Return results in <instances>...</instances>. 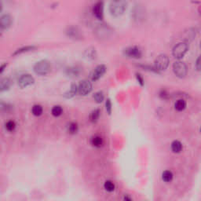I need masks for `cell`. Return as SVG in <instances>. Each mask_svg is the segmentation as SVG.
Segmentation results:
<instances>
[{"mask_svg": "<svg viewBox=\"0 0 201 201\" xmlns=\"http://www.w3.org/2000/svg\"><path fill=\"white\" fill-rule=\"evenodd\" d=\"M126 7L127 2L125 1H113L109 5V12L114 17H120L124 13Z\"/></svg>", "mask_w": 201, "mask_h": 201, "instance_id": "6da1fadb", "label": "cell"}, {"mask_svg": "<svg viewBox=\"0 0 201 201\" xmlns=\"http://www.w3.org/2000/svg\"><path fill=\"white\" fill-rule=\"evenodd\" d=\"M50 62L48 60H41L40 61L35 63L34 65V72L37 75H46L50 71Z\"/></svg>", "mask_w": 201, "mask_h": 201, "instance_id": "7a4b0ae2", "label": "cell"}, {"mask_svg": "<svg viewBox=\"0 0 201 201\" xmlns=\"http://www.w3.org/2000/svg\"><path fill=\"white\" fill-rule=\"evenodd\" d=\"M189 50V46L186 43H179L173 49V56L177 59H181L185 56Z\"/></svg>", "mask_w": 201, "mask_h": 201, "instance_id": "3957f363", "label": "cell"}, {"mask_svg": "<svg viewBox=\"0 0 201 201\" xmlns=\"http://www.w3.org/2000/svg\"><path fill=\"white\" fill-rule=\"evenodd\" d=\"M169 58L166 54H160L155 60V68L157 71H163L167 69L169 65Z\"/></svg>", "mask_w": 201, "mask_h": 201, "instance_id": "277c9868", "label": "cell"}, {"mask_svg": "<svg viewBox=\"0 0 201 201\" xmlns=\"http://www.w3.org/2000/svg\"><path fill=\"white\" fill-rule=\"evenodd\" d=\"M173 70L174 74L179 78H183L187 74V66L186 64L181 61H177L173 64Z\"/></svg>", "mask_w": 201, "mask_h": 201, "instance_id": "5b68a950", "label": "cell"}, {"mask_svg": "<svg viewBox=\"0 0 201 201\" xmlns=\"http://www.w3.org/2000/svg\"><path fill=\"white\" fill-rule=\"evenodd\" d=\"M92 88H93L92 83L89 80L84 79L79 83V86H78V92L80 95L86 96L91 92Z\"/></svg>", "mask_w": 201, "mask_h": 201, "instance_id": "8992f818", "label": "cell"}, {"mask_svg": "<svg viewBox=\"0 0 201 201\" xmlns=\"http://www.w3.org/2000/svg\"><path fill=\"white\" fill-rule=\"evenodd\" d=\"M65 33H66V35L68 37L75 40H82V37H83V34L81 32L80 29L78 27H76V26H70V27H69L66 29Z\"/></svg>", "mask_w": 201, "mask_h": 201, "instance_id": "52a82bcc", "label": "cell"}, {"mask_svg": "<svg viewBox=\"0 0 201 201\" xmlns=\"http://www.w3.org/2000/svg\"><path fill=\"white\" fill-rule=\"evenodd\" d=\"M35 82L33 76H31L29 74H25L22 75L18 79V86L21 88H26L28 86L32 85Z\"/></svg>", "mask_w": 201, "mask_h": 201, "instance_id": "ba28073f", "label": "cell"}, {"mask_svg": "<svg viewBox=\"0 0 201 201\" xmlns=\"http://www.w3.org/2000/svg\"><path fill=\"white\" fill-rule=\"evenodd\" d=\"M106 72V66L105 64H99L96 67L95 69H93V72H91V79L93 81H97L102 78L103 75Z\"/></svg>", "mask_w": 201, "mask_h": 201, "instance_id": "9c48e42d", "label": "cell"}, {"mask_svg": "<svg viewBox=\"0 0 201 201\" xmlns=\"http://www.w3.org/2000/svg\"><path fill=\"white\" fill-rule=\"evenodd\" d=\"M124 54L131 58H140L142 55L141 50L137 46H130L124 50Z\"/></svg>", "mask_w": 201, "mask_h": 201, "instance_id": "30bf717a", "label": "cell"}, {"mask_svg": "<svg viewBox=\"0 0 201 201\" xmlns=\"http://www.w3.org/2000/svg\"><path fill=\"white\" fill-rule=\"evenodd\" d=\"M13 19L10 14L2 15L0 18V27L2 30H6L12 25Z\"/></svg>", "mask_w": 201, "mask_h": 201, "instance_id": "8fae6325", "label": "cell"}, {"mask_svg": "<svg viewBox=\"0 0 201 201\" xmlns=\"http://www.w3.org/2000/svg\"><path fill=\"white\" fill-rule=\"evenodd\" d=\"M93 13L99 20L103 19L104 15V3L103 2H97L93 7Z\"/></svg>", "mask_w": 201, "mask_h": 201, "instance_id": "7c38bea8", "label": "cell"}, {"mask_svg": "<svg viewBox=\"0 0 201 201\" xmlns=\"http://www.w3.org/2000/svg\"><path fill=\"white\" fill-rule=\"evenodd\" d=\"M83 56L87 60H94L97 57V52H96L95 48L88 47L87 49H86L84 53H83Z\"/></svg>", "mask_w": 201, "mask_h": 201, "instance_id": "4fadbf2b", "label": "cell"}, {"mask_svg": "<svg viewBox=\"0 0 201 201\" xmlns=\"http://www.w3.org/2000/svg\"><path fill=\"white\" fill-rule=\"evenodd\" d=\"M12 85V81L10 78H3L0 82V90L1 92L8 90Z\"/></svg>", "mask_w": 201, "mask_h": 201, "instance_id": "5bb4252c", "label": "cell"}, {"mask_svg": "<svg viewBox=\"0 0 201 201\" xmlns=\"http://www.w3.org/2000/svg\"><path fill=\"white\" fill-rule=\"evenodd\" d=\"M80 71L79 68H78L77 66H73L67 69L65 72H66V75L70 78H75V77L79 76V75L80 74Z\"/></svg>", "mask_w": 201, "mask_h": 201, "instance_id": "9a60e30c", "label": "cell"}, {"mask_svg": "<svg viewBox=\"0 0 201 201\" xmlns=\"http://www.w3.org/2000/svg\"><path fill=\"white\" fill-rule=\"evenodd\" d=\"M78 92V87L75 83H72L70 87V89L68 90L67 92H65L64 94V97L65 98H73L74 96H75V94Z\"/></svg>", "mask_w": 201, "mask_h": 201, "instance_id": "2e32d148", "label": "cell"}, {"mask_svg": "<svg viewBox=\"0 0 201 201\" xmlns=\"http://www.w3.org/2000/svg\"><path fill=\"white\" fill-rule=\"evenodd\" d=\"M170 148H171V150H172V152H174V153H180L182 151L183 145L181 141H178V140H175V141H174L171 143Z\"/></svg>", "mask_w": 201, "mask_h": 201, "instance_id": "e0dca14e", "label": "cell"}, {"mask_svg": "<svg viewBox=\"0 0 201 201\" xmlns=\"http://www.w3.org/2000/svg\"><path fill=\"white\" fill-rule=\"evenodd\" d=\"M90 142H91V145L96 148H101L104 144L103 138L100 135H95L92 137Z\"/></svg>", "mask_w": 201, "mask_h": 201, "instance_id": "ac0fdd59", "label": "cell"}, {"mask_svg": "<svg viewBox=\"0 0 201 201\" xmlns=\"http://www.w3.org/2000/svg\"><path fill=\"white\" fill-rule=\"evenodd\" d=\"M100 115H101V111H100L99 108H97V109L93 110L90 114V121L93 123H95L98 122V120H99Z\"/></svg>", "mask_w": 201, "mask_h": 201, "instance_id": "d6986e66", "label": "cell"}, {"mask_svg": "<svg viewBox=\"0 0 201 201\" xmlns=\"http://www.w3.org/2000/svg\"><path fill=\"white\" fill-rule=\"evenodd\" d=\"M185 108H186V102L183 99L178 100L174 104V108L178 112H182V111L185 110Z\"/></svg>", "mask_w": 201, "mask_h": 201, "instance_id": "ffe728a7", "label": "cell"}, {"mask_svg": "<svg viewBox=\"0 0 201 201\" xmlns=\"http://www.w3.org/2000/svg\"><path fill=\"white\" fill-rule=\"evenodd\" d=\"M35 49H36V46H23V47L20 48V49L16 50V51L13 53V56H15V55H18V54H23V53H25V52H28V51H31V50H35Z\"/></svg>", "mask_w": 201, "mask_h": 201, "instance_id": "44dd1931", "label": "cell"}, {"mask_svg": "<svg viewBox=\"0 0 201 201\" xmlns=\"http://www.w3.org/2000/svg\"><path fill=\"white\" fill-rule=\"evenodd\" d=\"M174 174L170 170H165L162 174V179L165 182H170L173 180Z\"/></svg>", "mask_w": 201, "mask_h": 201, "instance_id": "7402d4cb", "label": "cell"}, {"mask_svg": "<svg viewBox=\"0 0 201 201\" xmlns=\"http://www.w3.org/2000/svg\"><path fill=\"white\" fill-rule=\"evenodd\" d=\"M79 131V126L77 124V123L72 122L69 123L68 126V131L71 134H75Z\"/></svg>", "mask_w": 201, "mask_h": 201, "instance_id": "603a6c76", "label": "cell"}, {"mask_svg": "<svg viewBox=\"0 0 201 201\" xmlns=\"http://www.w3.org/2000/svg\"><path fill=\"white\" fill-rule=\"evenodd\" d=\"M43 107L40 105H35L32 107L31 108V112H32V114L35 116H40L43 114Z\"/></svg>", "mask_w": 201, "mask_h": 201, "instance_id": "cb8c5ba5", "label": "cell"}, {"mask_svg": "<svg viewBox=\"0 0 201 201\" xmlns=\"http://www.w3.org/2000/svg\"><path fill=\"white\" fill-rule=\"evenodd\" d=\"M104 188L105 189L106 191H108V192H113L116 189V186H115V184L112 182V181H106L105 184H104Z\"/></svg>", "mask_w": 201, "mask_h": 201, "instance_id": "d4e9b609", "label": "cell"}, {"mask_svg": "<svg viewBox=\"0 0 201 201\" xmlns=\"http://www.w3.org/2000/svg\"><path fill=\"white\" fill-rule=\"evenodd\" d=\"M62 112H63V109H62V108H61V106H60V105L54 106L51 110L52 115H53L54 116H56V117L60 116L62 114Z\"/></svg>", "mask_w": 201, "mask_h": 201, "instance_id": "484cf974", "label": "cell"}, {"mask_svg": "<svg viewBox=\"0 0 201 201\" xmlns=\"http://www.w3.org/2000/svg\"><path fill=\"white\" fill-rule=\"evenodd\" d=\"M104 98H105V96H104V93L102 91L96 92L93 94V99L95 100V102L97 103H101V102H103Z\"/></svg>", "mask_w": 201, "mask_h": 201, "instance_id": "4316f807", "label": "cell"}, {"mask_svg": "<svg viewBox=\"0 0 201 201\" xmlns=\"http://www.w3.org/2000/svg\"><path fill=\"white\" fill-rule=\"evenodd\" d=\"M15 128H16V123L14 121L10 120L6 123V129L10 132L14 131Z\"/></svg>", "mask_w": 201, "mask_h": 201, "instance_id": "83f0119b", "label": "cell"}, {"mask_svg": "<svg viewBox=\"0 0 201 201\" xmlns=\"http://www.w3.org/2000/svg\"><path fill=\"white\" fill-rule=\"evenodd\" d=\"M105 107H106V110H107V112H108V114H111V112H112V102H111V100L109 98L106 100L105 102Z\"/></svg>", "mask_w": 201, "mask_h": 201, "instance_id": "f1b7e54d", "label": "cell"}, {"mask_svg": "<svg viewBox=\"0 0 201 201\" xmlns=\"http://www.w3.org/2000/svg\"><path fill=\"white\" fill-rule=\"evenodd\" d=\"M196 68L198 71H201V55L197 58V62H196Z\"/></svg>", "mask_w": 201, "mask_h": 201, "instance_id": "f546056e", "label": "cell"}, {"mask_svg": "<svg viewBox=\"0 0 201 201\" xmlns=\"http://www.w3.org/2000/svg\"><path fill=\"white\" fill-rule=\"evenodd\" d=\"M137 81L139 82V83H140L141 86H143L144 85V80H143L142 77L141 76V75H140V74H137Z\"/></svg>", "mask_w": 201, "mask_h": 201, "instance_id": "4dcf8cb0", "label": "cell"}, {"mask_svg": "<svg viewBox=\"0 0 201 201\" xmlns=\"http://www.w3.org/2000/svg\"><path fill=\"white\" fill-rule=\"evenodd\" d=\"M123 201H132V199L129 195H126L123 197Z\"/></svg>", "mask_w": 201, "mask_h": 201, "instance_id": "1f68e13d", "label": "cell"}, {"mask_svg": "<svg viewBox=\"0 0 201 201\" xmlns=\"http://www.w3.org/2000/svg\"><path fill=\"white\" fill-rule=\"evenodd\" d=\"M6 65H7V64H6V63H5V64H2V66H1V69H0V73H1V74H2V73L3 72V71H4L5 68H6Z\"/></svg>", "mask_w": 201, "mask_h": 201, "instance_id": "d6a6232c", "label": "cell"}, {"mask_svg": "<svg viewBox=\"0 0 201 201\" xmlns=\"http://www.w3.org/2000/svg\"><path fill=\"white\" fill-rule=\"evenodd\" d=\"M198 12H199L200 15L201 16V6H199V8H198Z\"/></svg>", "mask_w": 201, "mask_h": 201, "instance_id": "836d02e7", "label": "cell"}, {"mask_svg": "<svg viewBox=\"0 0 201 201\" xmlns=\"http://www.w3.org/2000/svg\"><path fill=\"white\" fill-rule=\"evenodd\" d=\"M200 48H201V41H200Z\"/></svg>", "mask_w": 201, "mask_h": 201, "instance_id": "e575fe53", "label": "cell"}, {"mask_svg": "<svg viewBox=\"0 0 201 201\" xmlns=\"http://www.w3.org/2000/svg\"><path fill=\"white\" fill-rule=\"evenodd\" d=\"M200 132H201V128H200Z\"/></svg>", "mask_w": 201, "mask_h": 201, "instance_id": "d590c367", "label": "cell"}]
</instances>
